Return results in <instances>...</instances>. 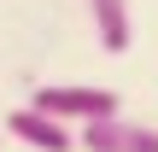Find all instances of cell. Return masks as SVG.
Returning <instances> with one entry per match:
<instances>
[{
  "instance_id": "cell-1",
  "label": "cell",
  "mask_w": 158,
  "mask_h": 152,
  "mask_svg": "<svg viewBox=\"0 0 158 152\" xmlns=\"http://www.w3.org/2000/svg\"><path fill=\"white\" fill-rule=\"evenodd\" d=\"M29 105L35 111H47L53 123H76V129H88V123H111V117H123V100L111 94V88H82V82H47V88H35L29 94Z\"/></svg>"
},
{
  "instance_id": "cell-3",
  "label": "cell",
  "mask_w": 158,
  "mask_h": 152,
  "mask_svg": "<svg viewBox=\"0 0 158 152\" xmlns=\"http://www.w3.org/2000/svg\"><path fill=\"white\" fill-rule=\"evenodd\" d=\"M6 135L23 141V146H35V152H76V135L64 123H53L47 111H35V105H18L6 117Z\"/></svg>"
},
{
  "instance_id": "cell-2",
  "label": "cell",
  "mask_w": 158,
  "mask_h": 152,
  "mask_svg": "<svg viewBox=\"0 0 158 152\" xmlns=\"http://www.w3.org/2000/svg\"><path fill=\"white\" fill-rule=\"evenodd\" d=\"M82 152H158V129L147 123H129V117H111V123H88L76 135Z\"/></svg>"
},
{
  "instance_id": "cell-4",
  "label": "cell",
  "mask_w": 158,
  "mask_h": 152,
  "mask_svg": "<svg viewBox=\"0 0 158 152\" xmlns=\"http://www.w3.org/2000/svg\"><path fill=\"white\" fill-rule=\"evenodd\" d=\"M88 12H94V35H100V47H106V53H129V41H135L129 0H88Z\"/></svg>"
},
{
  "instance_id": "cell-5",
  "label": "cell",
  "mask_w": 158,
  "mask_h": 152,
  "mask_svg": "<svg viewBox=\"0 0 158 152\" xmlns=\"http://www.w3.org/2000/svg\"><path fill=\"white\" fill-rule=\"evenodd\" d=\"M0 152H6V146H0Z\"/></svg>"
}]
</instances>
